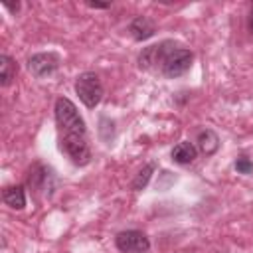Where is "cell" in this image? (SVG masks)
<instances>
[{
    "mask_svg": "<svg viewBox=\"0 0 253 253\" xmlns=\"http://www.w3.org/2000/svg\"><path fill=\"white\" fill-rule=\"evenodd\" d=\"M192 51L186 47H180L172 42H162L158 45L144 47V51L138 55L140 69L162 73L168 79L184 75L192 67Z\"/></svg>",
    "mask_w": 253,
    "mask_h": 253,
    "instance_id": "cell-1",
    "label": "cell"
},
{
    "mask_svg": "<svg viewBox=\"0 0 253 253\" xmlns=\"http://www.w3.org/2000/svg\"><path fill=\"white\" fill-rule=\"evenodd\" d=\"M55 121H57V128H59V136H71V134H81L87 136V128H85V121L79 115L77 107L67 99V97H59L55 101Z\"/></svg>",
    "mask_w": 253,
    "mask_h": 253,
    "instance_id": "cell-2",
    "label": "cell"
},
{
    "mask_svg": "<svg viewBox=\"0 0 253 253\" xmlns=\"http://www.w3.org/2000/svg\"><path fill=\"white\" fill-rule=\"evenodd\" d=\"M75 93L79 95L81 103L89 109H95L103 99V83L97 73L85 71L75 81Z\"/></svg>",
    "mask_w": 253,
    "mask_h": 253,
    "instance_id": "cell-3",
    "label": "cell"
},
{
    "mask_svg": "<svg viewBox=\"0 0 253 253\" xmlns=\"http://www.w3.org/2000/svg\"><path fill=\"white\" fill-rule=\"evenodd\" d=\"M59 144H61V150L71 158L73 164H77V166L89 164V160H91V148H89L87 136H81V134L59 136Z\"/></svg>",
    "mask_w": 253,
    "mask_h": 253,
    "instance_id": "cell-4",
    "label": "cell"
},
{
    "mask_svg": "<svg viewBox=\"0 0 253 253\" xmlns=\"http://www.w3.org/2000/svg\"><path fill=\"white\" fill-rule=\"evenodd\" d=\"M115 245L123 253H144L150 249V241L142 231L126 229L115 237Z\"/></svg>",
    "mask_w": 253,
    "mask_h": 253,
    "instance_id": "cell-5",
    "label": "cell"
},
{
    "mask_svg": "<svg viewBox=\"0 0 253 253\" xmlns=\"http://www.w3.org/2000/svg\"><path fill=\"white\" fill-rule=\"evenodd\" d=\"M57 67H59V57L55 53H51V51H47V53H36V55H32L28 59V69L38 79L51 75Z\"/></svg>",
    "mask_w": 253,
    "mask_h": 253,
    "instance_id": "cell-6",
    "label": "cell"
},
{
    "mask_svg": "<svg viewBox=\"0 0 253 253\" xmlns=\"http://www.w3.org/2000/svg\"><path fill=\"white\" fill-rule=\"evenodd\" d=\"M128 32L132 34V38H134L136 42H142V40L152 38L154 32H156V28H154V22H152L150 18H146V16H136V18L130 22Z\"/></svg>",
    "mask_w": 253,
    "mask_h": 253,
    "instance_id": "cell-7",
    "label": "cell"
},
{
    "mask_svg": "<svg viewBox=\"0 0 253 253\" xmlns=\"http://www.w3.org/2000/svg\"><path fill=\"white\" fill-rule=\"evenodd\" d=\"M196 156H198V148L188 140H182L172 148V160L178 164H190L196 160Z\"/></svg>",
    "mask_w": 253,
    "mask_h": 253,
    "instance_id": "cell-8",
    "label": "cell"
},
{
    "mask_svg": "<svg viewBox=\"0 0 253 253\" xmlns=\"http://www.w3.org/2000/svg\"><path fill=\"white\" fill-rule=\"evenodd\" d=\"M2 200L12 210H22L26 206V192L22 186H8L2 192Z\"/></svg>",
    "mask_w": 253,
    "mask_h": 253,
    "instance_id": "cell-9",
    "label": "cell"
},
{
    "mask_svg": "<svg viewBox=\"0 0 253 253\" xmlns=\"http://www.w3.org/2000/svg\"><path fill=\"white\" fill-rule=\"evenodd\" d=\"M16 71H18L16 61H14L10 55L2 53V55H0V85H4V87L10 85L12 79L16 77Z\"/></svg>",
    "mask_w": 253,
    "mask_h": 253,
    "instance_id": "cell-10",
    "label": "cell"
},
{
    "mask_svg": "<svg viewBox=\"0 0 253 253\" xmlns=\"http://www.w3.org/2000/svg\"><path fill=\"white\" fill-rule=\"evenodd\" d=\"M198 144H200V150L204 154H213L217 150V146H219V138H217V134L211 128H206V130L200 132Z\"/></svg>",
    "mask_w": 253,
    "mask_h": 253,
    "instance_id": "cell-11",
    "label": "cell"
},
{
    "mask_svg": "<svg viewBox=\"0 0 253 253\" xmlns=\"http://www.w3.org/2000/svg\"><path fill=\"white\" fill-rule=\"evenodd\" d=\"M154 172V164H146L140 172H138V176L134 178V182H132V188L134 190H142L146 184H148V180H150V174Z\"/></svg>",
    "mask_w": 253,
    "mask_h": 253,
    "instance_id": "cell-12",
    "label": "cell"
},
{
    "mask_svg": "<svg viewBox=\"0 0 253 253\" xmlns=\"http://www.w3.org/2000/svg\"><path fill=\"white\" fill-rule=\"evenodd\" d=\"M235 168H237V172H241V174H249V172L253 170V162H251L249 158L241 156V158H237V162H235Z\"/></svg>",
    "mask_w": 253,
    "mask_h": 253,
    "instance_id": "cell-13",
    "label": "cell"
},
{
    "mask_svg": "<svg viewBox=\"0 0 253 253\" xmlns=\"http://www.w3.org/2000/svg\"><path fill=\"white\" fill-rule=\"evenodd\" d=\"M87 4H89L91 8H109V6H111L109 2H87Z\"/></svg>",
    "mask_w": 253,
    "mask_h": 253,
    "instance_id": "cell-14",
    "label": "cell"
}]
</instances>
